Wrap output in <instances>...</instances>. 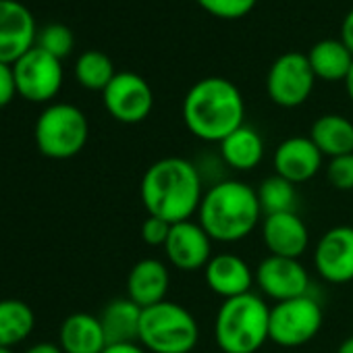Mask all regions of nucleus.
Masks as SVG:
<instances>
[{"instance_id": "1", "label": "nucleus", "mask_w": 353, "mask_h": 353, "mask_svg": "<svg viewBox=\"0 0 353 353\" xmlns=\"http://www.w3.org/2000/svg\"><path fill=\"white\" fill-rule=\"evenodd\" d=\"M204 192L200 168L179 156L160 158L150 164L139 185L148 216H158L170 225L192 221L200 210Z\"/></svg>"}, {"instance_id": "2", "label": "nucleus", "mask_w": 353, "mask_h": 353, "mask_svg": "<svg viewBox=\"0 0 353 353\" xmlns=\"http://www.w3.org/2000/svg\"><path fill=\"white\" fill-rule=\"evenodd\" d=\"M245 121L239 88L225 77H204L183 98V123L202 141L221 143Z\"/></svg>"}, {"instance_id": "3", "label": "nucleus", "mask_w": 353, "mask_h": 353, "mask_svg": "<svg viewBox=\"0 0 353 353\" xmlns=\"http://www.w3.org/2000/svg\"><path fill=\"white\" fill-rule=\"evenodd\" d=\"M258 194L252 185L227 179L204 192L198 223L214 243H237L250 237L262 223Z\"/></svg>"}, {"instance_id": "4", "label": "nucleus", "mask_w": 353, "mask_h": 353, "mask_svg": "<svg viewBox=\"0 0 353 353\" xmlns=\"http://www.w3.org/2000/svg\"><path fill=\"white\" fill-rule=\"evenodd\" d=\"M270 328V305L258 293L225 299L214 318V341L223 353H258Z\"/></svg>"}, {"instance_id": "5", "label": "nucleus", "mask_w": 353, "mask_h": 353, "mask_svg": "<svg viewBox=\"0 0 353 353\" xmlns=\"http://www.w3.org/2000/svg\"><path fill=\"white\" fill-rule=\"evenodd\" d=\"M198 341V320L181 303L164 299L141 312L139 345L148 353H192Z\"/></svg>"}, {"instance_id": "6", "label": "nucleus", "mask_w": 353, "mask_h": 353, "mask_svg": "<svg viewBox=\"0 0 353 353\" xmlns=\"http://www.w3.org/2000/svg\"><path fill=\"white\" fill-rule=\"evenodd\" d=\"M34 137L42 156L52 160H69L85 148L90 123L83 110L73 104H50L40 112Z\"/></svg>"}, {"instance_id": "7", "label": "nucleus", "mask_w": 353, "mask_h": 353, "mask_svg": "<svg viewBox=\"0 0 353 353\" xmlns=\"http://www.w3.org/2000/svg\"><path fill=\"white\" fill-rule=\"evenodd\" d=\"M324 314L312 295L279 301L270 305V341L279 347H301L322 328Z\"/></svg>"}, {"instance_id": "8", "label": "nucleus", "mask_w": 353, "mask_h": 353, "mask_svg": "<svg viewBox=\"0 0 353 353\" xmlns=\"http://www.w3.org/2000/svg\"><path fill=\"white\" fill-rule=\"evenodd\" d=\"M316 83V75L310 67L307 54L285 52L268 69L266 92L270 100L281 108L301 106Z\"/></svg>"}, {"instance_id": "9", "label": "nucleus", "mask_w": 353, "mask_h": 353, "mask_svg": "<svg viewBox=\"0 0 353 353\" xmlns=\"http://www.w3.org/2000/svg\"><path fill=\"white\" fill-rule=\"evenodd\" d=\"M17 94L30 102H48L63 88V65L52 54L34 46L15 65Z\"/></svg>"}, {"instance_id": "10", "label": "nucleus", "mask_w": 353, "mask_h": 353, "mask_svg": "<svg viewBox=\"0 0 353 353\" xmlns=\"http://www.w3.org/2000/svg\"><path fill=\"white\" fill-rule=\"evenodd\" d=\"M104 108L108 114L125 125L145 121L154 108V92L150 83L131 71H121L102 92Z\"/></svg>"}, {"instance_id": "11", "label": "nucleus", "mask_w": 353, "mask_h": 353, "mask_svg": "<svg viewBox=\"0 0 353 353\" xmlns=\"http://www.w3.org/2000/svg\"><path fill=\"white\" fill-rule=\"evenodd\" d=\"M256 285L262 291V297L272 301H287L295 297L310 295V272L307 268L293 258L266 256L256 268Z\"/></svg>"}, {"instance_id": "12", "label": "nucleus", "mask_w": 353, "mask_h": 353, "mask_svg": "<svg viewBox=\"0 0 353 353\" xmlns=\"http://www.w3.org/2000/svg\"><path fill=\"white\" fill-rule=\"evenodd\" d=\"M212 243L214 241L198 221H183L170 227L168 239L162 250L172 268L181 272H198L204 270L214 256Z\"/></svg>"}, {"instance_id": "13", "label": "nucleus", "mask_w": 353, "mask_h": 353, "mask_svg": "<svg viewBox=\"0 0 353 353\" xmlns=\"http://www.w3.org/2000/svg\"><path fill=\"white\" fill-rule=\"evenodd\" d=\"M314 268L330 285L353 281V227L339 225L328 229L314 248Z\"/></svg>"}, {"instance_id": "14", "label": "nucleus", "mask_w": 353, "mask_h": 353, "mask_svg": "<svg viewBox=\"0 0 353 353\" xmlns=\"http://www.w3.org/2000/svg\"><path fill=\"white\" fill-rule=\"evenodd\" d=\"M36 38L32 11L17 0H0V63L15 65L36 46Z\"/></svg>"}, {"instance_id": "15", "label": "nucleus", "mask_w": 353, "mask_h": 353, "mask_svg": "<svg viewBox=\"0 0 353 353\" xmlns=\"http://www.w3.org/2000/svg\"><path fill=\"white\" fill-rule=\"evenodd\" d=\"M322 160L324 156L310 137L293 135L276 145L272 166L274 174L291 181L293 185H301L318 174V170L322 168Z\"/></svg>"}, {"instance_id": "16", "label": "nucleus", "mask_w": 353, "mask_h": 353, "mask_svg": "<svg viewBox=\"0 0 353 353\" xmlns=\"http://www.w3.org/2000/svg\"><path fill=\"white\" fill-rule=\"evenodd\" d=\"M262 243L268 250V256L293 258L299 260L310 245V231L297 212L268 214L260 223Z\"/></svg>"}, {"instance_id": "17", "label": "nucleus", "mask_w": 353, "mask_h": 353, "mask_svg": "<svg viewBox=\"0 0 353 353\" xmlns=\"http://www.w3.org/2000/svg\"><path fill=\"white\" fill-rule=\"evenodd\" d=\"M204 279L208 289L225 301L252 293V287L256 285V270H252L241 256L223 252L210 258L204 268Z\"/></svg>"}, {"instance_id": "18", "label": "nucleus", "mask_w": 353, "mask_h": 353, "mask_svg": "<svg viewBox=\"0 0 353 353\" xmlns=\"http://www.w3.org/2000/svg\"><path fill=\"white\" fill-rule=\"evenodd\" d=\"M170 289V272L166 262L158 258H143L133 264L127 274V297L141 310L166 299Z\"/></svg>"}, {"instance_id": "19", "label": "nucleus", "mask_w": 353, "mask_h": 353, "mask_svg": "<svg viewBox=\"0 0 353 353\" xmlns=\"http://www.w3.org/2000/svg\"><path fill=\"white\" fill-rule=\"evenodd\" d=\"M59 345L65 353H102L108 347L100 318L88 312H75L63 320Z\"/></svg>"}, {"instance_id": "20", "label": "nucleus", "mask_w": 353, "mask_h": 353, "mask_svg": "<svg viewBox=\"0 0 353 353\" xmlns=\"http://www.w3.org/2000/svg\"><path fill=\"white\" fill-rule=\"evenodd\" d=\"M141 307L129 297H117L100 312V324L108 345L117 343H139Z\"/></svg>"}, {"instance_id": "21", "label": "nucleus", "mask_w": 353, "mask_h": 353, "mask_svg": "<svg viewBox=\"0 0 353 353\" xmlns=\"http://www.w3.org/2000/svg\"><path fill=\"white\" fill-rule=\"evenodd\" d=\"M219 145L223 162L239 172L254 170L264 160V139L250 125H241L231 135H227Z\"/></svg>"}, {"instance_id": "22", "label": "nucleus", "mask_w": 353, "mask_h": 353, "mask_svg": "<svg viewBox=\"0 0 353 353\" xmlns=\"http://www.w3.org/2000/svg\"><path fill=\"white\" fill-rule=\"evenodd\" d=\"M324 158H336L353 154V123L343 114H322L318 117L307 135Z\"/></svg>"}, {"instance_id": "23", "label": "nucleus", "mask_w": 353, "mask_h": 353, "mask_svg": "<svg viewBox=\"0 0 353 353\" xmlns=\"http://www.w3.org/2000/svg\"><path fill=\"white\" fill-rule=\"evenodd\" d=\"M310 67L316 75V79L322 81H343L347 79L351 67H353V54L349 48L334 38H326L316 42L307 52Z\"/></svg>"}, {"instance_id": "24", "label": "nucleus", "mask_w": 353, "mask_h": 353, "mask_svg": "<svg viewBox=\"0 0 353 353\" xmlns=\"http://www.w3.org/2000/svg\"><path fill=\"white\" fill-rule=\"evenodd\" d=\"M36 324L34 310L21 299H0V347L13 349L26 341Z\"/></svg>"}, {"instance_id": "25", "label": "nucleus", "mask_w": 353, "mask_h": 353, "mask_svg": "<svg viewBox=\"0 0 353 353\" xmlns=\"http://www.w3.org/2000/svg\"><path fill=\"white\" fill-rule=\"evenodd\" d=\"M260 208L264 216L268 214H283V212H295L297 206V190L291 181L283 179L279 174H270L260 183L256 190Z\"/></svg>"}, {"instance_id": "26", "label": "nucleus", "mask_w": 353, "mask_h": 353, "mask_svg": "<svg viewBox=\"0 0 353 353\" xmlns=\"http://www.w3.org/2000/svg\"><path fill=\"white\" fill-rule=\"evenodd\" d=\"M114 75L117 71H114L110 57H106L100 50H88L75 63L77 81L85 90H92V92H104L108 83L114 79Z\"/></svg>"}, {"instance_id": "27", "label": "nucleus", "mask_w": 353, "mask_h": 353, "mask_svg": "<svg viewBox=\"0 0 353 353\" xmlns=\"http://www.w3.org/2000/svg\"><path fill=\"white\" fill-rule=\"evenodd\" d=\"M73 32L63 26V23H50L46 26L38 38H36V46L42 48L44 52L52 54L54 59H65L71 50H73Z\"/></svg>"}, {"instance_id": "28", "label": "nucleus", "mask_w": 353, "mask_h": 353, "mask_svg": "<svg viewBox=\"0 0 353 353\" xmlns=\"http://www.w3.org/2000/svg\"><path fill=\"white\" fill-rule=\"evenodd\" d=\"M196 3L212 17L233 21L250 15L258 0H196Z\"/></svg>"}, {"instance_id": "29", "label": "nucleus", "mask_w": 353, "mask_h": 353, "mask_svg": "<svg viewBox=\"0 0 353 353\" xmlns=\"http://www.w3.org/2000/svg\"><path fill=\"white\" fill-rule=\"evenodd\" d=\"M326 179L339 192L353 190V154L330 158L326 164Z\"/></svg>"}, {"instance_id": "30", "label": "nucleus", "mask_w": 353, "mask_h": 353, "mask_svg": "<svg viewBox=\"0 0 353 353\" xmlns=\"http://www.w3.org/2000/svg\"><path fill=\"white\" fill-rule=\"evenodd\" d=\"M170 223L158 219V216H148L141 225V239L150 248H164L168 233H170Z\"/></svg>"}, {"instance_id": "31", "label": "nucleus", "mask_w": 353, "mask_h": 353, "mask_svg": "<svg viewBox=\"0 0 353 353\" xmlns=\"http://www.w3.org/2000/svg\"><path fill=\"white\" fill-rule=\"evenodd\" d=\"M15 96H17V83H15L13 65L0 63V108L11 104Z\"/></svg>"}, {"instance_id": "32", "label": "nucleus", "mask_w": 353, "mask_h": 353, "mask_svg": "<svg viewBox=\"0 0 353 353\" xmlns=\"http://www.w3.org/2000/svg\"><path fill=\"white\" fill-rule=\"evenodd\" d=\"M341 42L349 48V52L353 54V9L345 15L343 26H341Z\"/></svg>"}, {"instance_id": "33", "label": "nucleus", "mask_w": 353, "mask_h": 353, "mask_svg": "<svg viewBox=\"0 0 353 353\" xmlns=\"http://www.w3.org/2000/svg\"><path fill=\"white\" fill-rule=\"evenodd\" d=\"M102 353H148L139 343H117L108 345Z\"/></svg>"}, {"instance_id": "34", "label": "nucleus", "mask_w": 353, "mask_h": 353, "mask_svg": "<svg viewBox=\"0 0 353 353\" xmlns=\"http://www.w3.org/2000/svg\"><path fill=\"white\" fill-rule=\"evenodd\" d=\"M26 353H65V351L57 343H38V345H32Z\"/></svg>"}, {"instance_id": "35", "label": "nucleus", "mask_w": 353, "mask_h": 353, "mask_svg": "<svg viewBox=\"0 0 353 353\" xmlns=\"http://www.w3.org/2000/svg\"><path fill=\"white\" fill-rule=\"evenodd\" d=\"M336 353H353V334H351V336H347V339L339 345Z\"/></svg>"}, {"instance_id": "36", "label": "nucleus", "mask_w": 353, "mask_h": 353, "mask_svg": "<svg viewBox=\"0 0 353 353\" xmlns=\"http://www.w3.org/2000/svg\"><path fill=\"white\" fill-rule=\"evenodd\" d=\"M345 90H347L349 100L353 102V67H351V71H349V75H347V79H345Z\"/></svg>"}, {"instance_id": "37", "label": "nucleus", "mask_w": 353, "mask_h": 353, "mask_svg": "<svg viewBox=\"0 0 353 353\" xmlns=\"http://www.w3.org/2000/svg\"><path fill=\"white\" fill-rule=\"evenodd\" d=\"M0 353H13V349H9V347H0Z\"/></svg>"}]
</instances>
